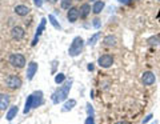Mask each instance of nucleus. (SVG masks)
<instances>
[{
	"label": "nucleus",
	"mask_w": 160,
	"mask_h": 124,
	"mask_svg": "<svg viewBox=\"0 0 160 124\" xmlns=\"http://www.w3.org/2000/svg\"><path fill=\"white\" fill-rule=\"evenodd\" d=\"M103 43L106 44L107 47H112V46H115V44H116V37L112 36V35H108V36L104 37V42H103Z\"/></svg>",
	"instance_id": "nucleus-18"
},
{
	"label": "nucleus",
	"mask_w": 160,
	"mask_h": 124,
	"mask_svg": "<svg viewBox=\"0 0 160 124\" xmlns=\"http://www.w3.org/2000/svg\"><path fill=\"white\" fill-rule=\"evenodd\" d=\"M35 4H36L38 7H40V6H42V2H40V0H35Z\"/></svg>",
	"instance_id": "nucleus-30"
},
{
	"label": "nucleus",
	"mask_w": 160,
	"mask_h": 124,
	"mask_svg": "<svg viewBox=\"0 0 160 124\" xmlns=\"http://www.w3.org/2000/svg\"><path fill=\"white\" fill-rule=\"evenodd\" d=\"M98 64L102 68H109L113 64L112 55H108V53H106V55H102V56L98 59Z\"/></svg>",
	"instance_id": "nucleus-6"
},
{
	"label": "nucleus",
	"mask_w": 160,
	"mask_h": 124,
	"mask_svg": "<svg viewBox=\"0 0 160 124\" xmlns=\"http://www.w3.org/2000/svg\"><path fill=\"white\" fill-rule=\"evenodd\" d=\"M87 69H88V71H93V64H92V63H89V64H88V67H87Z\"/></svg>",
	"instance_id": "nucleus-28"
},
{
	"label": "nucleus",
	"mask_w": 160,
	"mask_h": 124,
	"mask_svg": "<svg viewBox=\"0 0 160 124\" xmlns=\"http://www.w3.org/2000/svg\"><path fill=\"white\" fill-rule=\"evenodd\" d=\"M48 19H49V22H51V24H52V26H53L55 28H56V29H62V26H60V24L58 23V20L55 19L53 15H49Z\"/></svg>",
	"instance_id": "nucleus-20"
},
{
	"label": "nucleus",
	"mask_w": 160,
	"mask_h": 124,
	"mask_svg": "<svg viewBox=\"0 0 160 124\" xmlns=\"http://www.w3.org/2000/svg\"><path fill=\"white\" fill-rule=\"evenodd\" d=\"M71 3H72V0H60V6H62L63 9L71 8Z\"/></svg>",
	"instance_id": "nucleus-21"
},
{
	"label": "nucleus",
	"mask_w": 160,
	"mask_h": 124,
	"mask_svg": "<svg viewBox=\"0 0 160 124\" xmlns=\"http://www.w3.org/2000/svg\"><path fill=\"white\" fill-rule=\"evenodd\" d=\"M115 124H128L127 122H118V123H115Z\"/></svg>",
	"instance_id": "nucleus-31"
},
{
	"label": "nucleus",
	"mask_w": 160,
	"mask_h": 124,
	"mask_svg": "<svg viewBox=\"0 0 160 124\" xmlns=\"http://www.w3.org/2000/svg\"><path fill=\"white\" fill-rule=\"evenodd\" d=\"M6 86L11 90H18L22 87V79L18 75H8L6 77Z\"/></svg>",
	"instance_id": "nucleus-5"
},
{
	"label": "nucleus",
	"mask_w": 160,
	"mask_h": 124,
	"mask_svg": "<svg viewBox=\"0 0 160 124\" xmlns=\"http://www.w3.org/2000/svg\"><path fill=\"white\" fill-rule=\"evenodd\" d=\"M83 47H84V40H83V37H80V36H76L72 40L71 43V46H69V49H68V53H69V56H79L80 53H82L83 51Z\"/></svg>",
	"instance_id": "nucleus-3"
},
{
	"label": "nucleus",
	"mask_w": 160,
	"mask_h": 124,
	"mask_svg": "<svg viewBox=\"0 0 160 124\" xmlns=\"http://www.w3.org/2000/svg\"><path fill=\"white\" fill-rule=\"evenodd\" d=\"M159 43H160V36H159V35L148 39V44H149V46H158Z\"/></svg>",
	"instance_id": "nucleus-19"
},
{
	"label": "nucleus",
	"mask_w": 160,
	"mask_h": 124,
	"mask_svg": "<svg viewBox=\"0 0 160 124\" xmlns=\"http://www.w3.org/2000/svg\"><path fill=\"white\" fill-rule=\"evenodd\" d=\"M9 103H11V99H9V96L7 93H0V110L2 111L7 110Z\"/></svg>",
	"instance_id": "nucleus-12"
},
{
	"label": "nucleus",
	"mask_w": 160,
	"mask_h": 124,
	"mask_svg": "<svg viewBox=\"0 0 160 124\" xmlns=\"http://www.w3.org/2000/svg\"><path fill=\"white\" fill-rule=\"evenodd\" d=\"M87 112H88V115H93V108L91 107V104L87 106Z\"/></svg>",
	"instance_id": "nucleus-27"
},
{
	"label": "nucleus",
	"mask_w": 160,
	"mask_h": 124,
	"mask_svg": "<svg viewBox=\"0 0 160 124\" xmlns=\"http://www.w3.org/2000/svg\"><path fill=\"white\" fill-rule=\"evenodd\" d=\"M155 80H156V77H155V75L152 72H144L143 76H142V82L144 86H152V84L155 83Z\"/></svg>",
	"instance_id": "nucleus-10"
},
{
	"label": "nucleus",
	"mask_w": 160,
	"mask_h": 124,
	"mask_svg": "<svg viewBox=\"0 0 160 124\" xmlns=\"http://www.w3.org/2000/svg\"><path fill=\"white\" fill-rule=\"evenodd\" d=\"M9 64L15 68H23L26 66V57L22 53H12L9 55Z\"/></svg>",
	"instance_id": "nucleus-4"
},
{
	"label": "nucleus",
	"mask_w": 160,
	"mask_h": 124,
	"mask_svg": "<svg viewBox=\"0 0 160 124\" xmlns=\"http://www.w3.org/2000/svg\"><path fill=\"white\" fill-rule=\"evenodd\" d=\"M120 3H123V4H129L131 3V0H119Z\"/></svg>",
	"instance_id": "nucleus-29"
},
{
	"label": "nucleus",
	"mask_w": 160,
	"mask_h": 124,
	"mask_svg": "<svg viewBox=\"0 0 160 124\" xmlns=\"http://www.w3.org/2000/svg\"><path fill=\"white\" fill-rule=\"evenodd\" d=\"M155 124H156V123H155Z\"/></svg>",
	"instance_id": "nucleus-33"
},
{
	"label": "nucleus",
	"mask_w": 160,
	"mask_h": 124,
	"mask_svg": "<svg viewBox=\"0 0 160 124\" xmlns=\"http://www.w3.org/2000/svg\"><path fill=\"white\" fill-rule=\"evenodd\" d=\"M92 2H93V0H92Z\"/></svg>",
	"instance_id": "nucleus-34"
},
{
	"label": "nucleus",
	"mask_w": 160,
	"mask_h": 124,
	"mask_svg": "<svg viewBox=\"0 0 160 124\" xmlns=\"http://www.w3.org/2000/svg\"><path fill=\"white\" fill-rule=\"evenodd\" d=\"M18 112H19V110H18V107L16 106H13V107H11L8 110V112H7V120L8 122H12L13 120V117H16V115H18Z\"/></svg>",
	"instance_id": "nucleus-16"
},
{
	"label": "nucleus",
	"mask_w": 160,
	"mask_h": 124,
	"mask_svg": "<svg viewBox=\"0 0 160 124\" xmlns=\"http://www.w3.org/2000/svg\"><path fill=\"white\" fill-rule=\"evenodd\" d=\"M99 37H100V32H96L92 37H89V40H88L87 44H88V46H93V44L98 42V39H99Z\"/></svg>",
	"instance_id": "nucleus-23"
},
{
	"label": "nucleus",
	"mask_w": 160,
	"mask_h": 124,
	"mask_svg": "<svg viewBox=\"0 0 160 124\" xmlns=\"http://www.w3.org/2000/svg\"><path fill=\"white\" fill-rule=\"evenodd\" d=\"M75 106H76V100H75V99H69V100H68V102H66V104L63 106V111H64V112L71 111Z\"/></svg>",
	"instance_id": "nucleus-17"
},
{
	"label": "nucleus",
	"mask_w": 160,
	"mask_h": 124,
	"mask_svg": "<svg viewBox=\"0 0 160 124\" xmlns=\"http://www.w3.org/2000/svg\"><path fill=\"white\" fill-rule=\"evenodd\" d=\"M80 16V12H79V8L76 7H71L68 9V13H67V19L69 23H75L79 19Z\"/></svg>",
	"instance_id": "nucleus-8"
},
{
	"label": "nucleus",
	"mask_w": 160,
	"mask_h": 124,
	"mask_svg": "<svg viewBox=\"0 0 160 124\" xmlns=\"http://www.w3.org/2000/svg\"><path fill=\"white\" fill-rule=\"evenodd\" d=\"M100 26H102L100 20H99V19H95V20H93V27H95V28H99Z\"/></svg>",
	"instance_id": "nucleus-26"
},
{
	"label": "nucleus",
	"mask_w": 160,
	"mask_h": 124,
	"mask_svg": "<svg viewBox=\"0 0 160 124\" xmlns=\"http://www.w3.org/2000/svg\"><path fill=\"white\" fill-rule=\"evenodd\" d=\"M48 2H49V3H51V4H55V3H56V2H58V0H48Z\"/></svg>",
	"instance_id": "nucleus-32"
},
{
	"label": "nucleus",
	"mask_w": 160,
	"mask_h": 124,
	"mask_svg": "<svg viewBox=\"0 0 160 124\" xmlns=\"http://www.w3.org/2000/svg\"><path fill=\"white\" fill-rule=\"evenodd\" d=\"M84 124H95L93 116H92V115H88V117L86 119V123H84Z\"/></svg>",
	"instance_id": "nucleus-24"
},
{
	"label": "nucleus",
	"mask_w": 160,
	"mask_h": 124,
	"mask_svg": "<svg viewBox=\"0 0 160 124\" xmlns=\"http://www.w3.org/2000/svg\"><path fill=\"white\" fill-rule=\"evenodd\" d=\"M44 103V99H43V92L42 91H35L33 93H31L27 100H26V106H24V110L23 112L24 113H28L32 108H38L40 107L42 104Z\"/></svg>",
	"instance_id": "nucleus-1"
},
{
	"label": "nucleus",
	"mask_w": 160,
	"mask_h": 124,
	"mask_svg": "<svg viewBox=\"0 0 160 124\" xmlns=\"http://www.w3.org/2000/svg\"><path fill=\"white\" fill-rule=\"evenodd\" d=\"M71 87H72V80L67 82L63 87L58 88V90L52 93V103L53 104H59L60 102L66 100L67 96H68V93H69V90H71Z\"/></svg>",
	"instance_id": "nucleus-2"
},
{
	"label": "nucleus",
	"mask_w": 160,
	"mask_h": 124,
	"mask_svg": "<svg viewBox=\"0 0 160 124\" xmlns=\"http://www.w3.org/2000/svg\"><path fill=\"white\" fill-rule=\"evenodd\" d=\"M159 2H160V0H159Z\"/></svg>",
	"instance_id": "nucleus-35"
},
{
	"label": "nucleus",
	"mask_w": 160,
	"mask_h": 124,
	"mask_svg": "<svg viewBox=\"0 0 160 124\" xmlns=\"http://www.w3.org/2000/svg\"><path fill=\"white\" fill-rule=\"evenodd\" d=\"M46 22H47V19H46V17H43V19H42V22H40V26H39L38 29H36V33H35L32 46H36V43H38V40H39V36H40V35H42V32L44 31V27H46Z\"/></svg>",
	"instance_id": "nucleus-11"
},
{
	"label": "nucleus",
	"mask_w": 160,
	"mask_h": 124,
	"mask_svg": "<svg viewBox=\"0 0 160 124\" xmlns=\"http://www.w3.org/2000/svg\"><path fill=\"white\" fill-rule=\"evenodd\" d=\"M104 6H106V3H104V2H102V0H98V2H95L93 7H92V12H93L95 15H99L100 12L103 11Z\"/></svg>",
	"instance_id": "nucleus-15"
},
{
	"label": "nucleus",
	"mask_w": 160,
	"mask_h": 124,
	"mask_svg": "<svg viewBox=\"0 0 160 124\" xmlns=\"http://www.w3.org/2000/svg\"><path fill=\"white\" fill-rule=\"evenodd\" d=\"M64 80H66V75H64V73H58V75L55 76V83L56 84H62V83H64Z\"/></svg>",
	"instance_id": "nucleus-22"
},
{
	"label": "nucleus",
	"mask_w": 160,
	"mask_h": 124,
	"mask_svg": "<svg viewBox=\"0 0 160 124\" xmlns=\"http://www.w3.org/2000/svg\"><path fill=\"white\" fill-rule=\"evenodd\" d=\"M79 12H80V17H82V19H86L88 15L91 13V6H89L88 3L82 4V7H80Z\"/></svg>",
	"instance_id": "nucleus-13"
},
{
	"label": "nucleus",
	"mask_w": 160,
	"mask_h": 124,
	"mask_svg": "<svg viewBox=\"0 0 160 124\" xmlns=\"http://www.w3.org/2000/svg\"><path fill=\"white\" fill-rule=\"evenodd\" d=\"M36 72H38V63L36 62H31L28 64V67H27V79L28 80H32L33 76L36 75Z\"/></svg>",
	"instance_id": "nucleus-9"
},
{
	"label": "nucleus",
	"mask_w": 160,
	"mask_h": 124,
	"mask_svg": "<svg viewBox=\"0 0 160 124\" xmlns=\"http://www.w3.org/2000/svg\"><path fill=\"white\" fill-rule=\"evenodd\" d=\"M152 117H153V116H152V113H149V115H148V116H146V117H144V119H143V124H146V123H148V122H149V120H151V119H152Z\"/></svg>",
	"instance_id": "nucleus-25"
},
{
	"label": "nucleus",
	"mask_w": 160,
	"mask_h": 124,
	"mask_svg": "<svg viewBox=\"0 0 160 124\" xmlns=\"http://www.w3.org/2000/svg\"><path fill=\"white\" fill-rule=\"evenodd\" d=\"M24 35H26V31H24L23 27L16 26V27H13V28L11 29V36H12L13 40H16V42L22 40V39L24 37Z\"/></svg>",
	"instance_id": "nucleus-7"
},
{
	"label": "nucleus",
	"mask_w": 160,
	"mask_h": 124,
	"mask_svg": "<svg viewBox=\"0 0 160 124\" xmlns=\"http://www.w3.org/2000/svg\"><path fill=\"white\" fill-rule=\"evenodd\" d=\"M15 13L19 15V16H27L29 13V8L27 6H23V4H19V6L15 7Z\"/></svg>",
	"instance_id": "nucleus-14"
}]
</instances>
